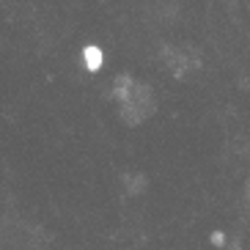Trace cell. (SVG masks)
<instances>
[{
    "label": "cell",
    "mask_w": 250,
    "mask_h": 250,
    "mask_svg": "<svg viewBox=\"0 0 250 250\" xmlns=\"http://www.w3.org/2000/svg\"><path fill=\"white\" fill-rule=\"evenodd\" d=\"M85 58H88V69H99V63H102V52L96 50V47H88V50H85Z\"/></svg>",
    "instance_id": "1"
}]
</instances>
